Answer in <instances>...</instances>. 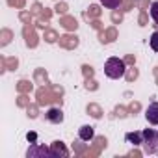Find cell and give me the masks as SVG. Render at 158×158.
Here are the masks:
<instances>
[{
  "instance_id": "obj_1",
  "label": "cell",
  "mask_w": 158,
  "mask_h": 158,
  "mask_svg": "<svg viewBox=\"0 0 158 158\" xmlns=\"http://www.w3.org/2000/svg\"><path fill=\"white\" fill-rule=\"evenodd\" d=\"M125 71H127V65L121 58H108L106 63H104V74L112 80H117V78H123L125 76Z\"/></svg>"
},
{
  "instance_id": "obj_2",
  "label": "cell",
  "mask_w": 158,
  "mask_h": 158,
  "mask_svg": "<svg viewBox=\"0 0 158 158\" xmlns=\"http://www.w3.org/2000/svg\"><path fill=\"white\" fill-rule=\"evenodd\" d=\"M141 134H143V141H141L143 152L145 154H156L158 152V130L145 128V130H141Z\"/></svg>"
},
{
  "instance_id": "obj_3",
  "label": "cell",
  "mask_w": 158,
  "mask_h": 158,
  "mask_svg": "<svg viewBox=\"0 0 158 158\" xmlns=\"http://www.w3.org/2000/svg\"><path fill=\"white\" fill-rule=\"evenodd\" d=\"M45 119H47L48 123H52V125H61L63 119H65V115H63L61 108H48V110L45 112Z\"/></svg>"
},
{
  "instance_id": "obj_4",
  "label": "cell",
  "mask_w": 158,
  "mask_h": 158,
  "mask_svg": "<svg viewBox=\"0 0 158 158\" xmlns=\"http://www.w3.org/2000/svg\"><path fill=\"white\" fill-rule=\"evenodd\" d=\"M145 119L149 125H158V102L156 101H152L145 108Z\"/></svg>"
},
{
  "instance_id": "obj_5",
  "label": "cell",
  "mask_w": 158,
  "mask_h": 158,
  "mask_svg": "<svg viewBox=\"0 0 158 158\" xmlns=\"http://www.w3.org/2000/svg\"><path fill=\"white\" fill-rule=\"evenodd\" d=\"M78 138H80L82 141H91V139L95 138V130H93V127H89V125L80 127V128H78Z\"/></svg>"
},
{
  "instance_id": "obj_6",
  "label": "cell",
  "mask_w": 158,
  "mask_h": 158,
  "mask_svg": "<svg viewBox=\"0 0 158 158\" xmlns=\"http://www.w3.org/2000/svg\"><path fill=\"white\" fill-rule=\"evenodd\" d=\"M26 156H28V158H30V156H50V149H47V147H39V145H34V147L28 149Z\"/></svg>"
},
{
  "instance_id": "obj_7",
  "label": "cell",
  "mask_w": 158,
  "mask_h": 158,
  "mask_svg": "<svg viewBox=\"0 0 158 158\" xmlns=\"http://www.w3.org/2000/svg\"><path fill=\"white\" fill-rule=\"evenodd\" d=\"M58 154H61V156H69V151L63 147L61 141H54L52 147H50V156H58Z\"/></svg>"
},
{
  "instance_id": "obj_8",
  "label": "cell",
  "mask_w": 158,
  "mask_h": 158,
  "mask_svg": "<svg viewBox=\"0 0 158 158\" xmlns=\"http://www.w3.org/2000/svg\"><path fill=\"white\" fill-rule=\"evenodd\" d=\"M125 139H127L128 143L141 145V141H143V134H141V132H128V134H125Z\"/></svg>"
},
{
  "instance_id": "obj_9",
  "label": "cell",
  "mask_w": 158,
  "mask_h": 158,
  "mask_svg": "<svg viewBox=\"0 0 158 158\" xmlns=\"http://www.w3.org/2000/svg\"><path fill=\"white\" fill-rule=\"evenodd\" d=\"M99 2H101V6H104L106 10H115V8L121 6L123 0H99Z\"/></svg>"
},
{
  "instance_id": "obj_10",
  "label": "cell",
  "mask_w": 158,
  "mask_h": 158,
  "mask_svg": "<svg viewBox=\"0 0 158 158\" xmlns=\"http://www.w3.org/2000/svg\"><path fill=\"white\" fill-rule=\"evenodd\" d=\"M149 15H151V19L158 24V0H154V2L151 4V8H149Z\"/></svg>"
},
{
  "instance_id": "obj_11",
  "label": "cell",
  "mask_w": 158,
  "mask_h": 158,
  "mask_svg": "<svg viewBox=\"0 0 158 158\" xmlns=\"http://www.w3.org/2000/svg\"><path fill=\"white\" fill-rule=\"evenodd\" d=\"M149 45H151V48H152L154 52H158V30L152 32V35H151V39H149Z\"/></svg>"
}]
</instances>
